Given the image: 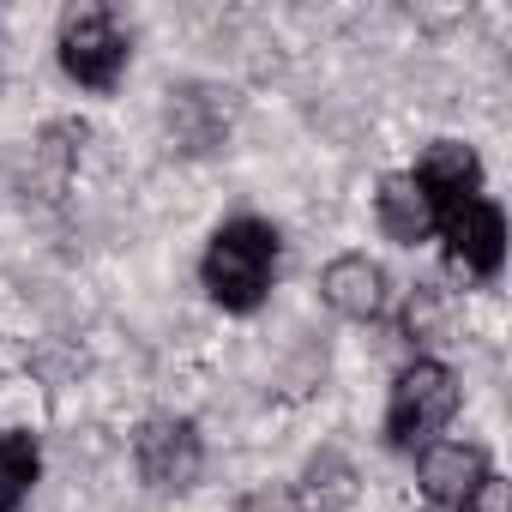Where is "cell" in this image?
<instances>
[{"instance_id":"cell-9","label":"cell","mask_w":512,"mask_h":512,"mask_svg":"<svg viewBox=\"0 0 512 512\" xmlns=\"http://www.w3.org/2000/svg\"><path fill=\"white\" fill-rule=\"evenodd\" d=\"M374 217H380V229H386L398 247L434 241V211H428L422 187L410 181V169H392V175H380V193H374Z\"/></svg>"},{"instance_id":"cell-6","label":"cell","mask_w":512,"mask_h":512,"mask_svg":"<svg viewBox=\"0 0 512 512\" xmlns=\"http://www.w3.org/2000/svg\"><path fill=\"white\" fill-rule=\"evenodd\" d=\"M488 476H494V458H488V446H476V440H428V446L416 452V488H422L428 506L464 512Z\"/></svg>"},{"instance_id":"cell-4","label":"cell","mask_w":512,"mask_h":512,"mask_svg":"<svg viewBox=\"0 0 512 512\" xmlns=\"http://www.w3.org/2000/svg\"><path fill=\"white\" fill-rule=\"evenodd\" d=\"M133 470L157 494H187L205 470V440L193 416H145L133 434Z\"/></svg>"},{"instance_id":"cell-12","label":"cell","mask_w":512,"mask_h":512,"mask_svg":"<svg viewBox=\"0 0 512 512\" xmlns=\"http://www.w3.org/2000/svg\"><path fill=\"white\" fill-rule=\"evenodd\" d=\"M235 512H302V506H296V494H284V488H266V494H247Z\"/></svg>"},{"instance_id":"cell-1","label":"cell","mask_w":512,"mask_h":512,"mask_svg":"<svg viewBox=\"0 0 512 512\" xmlns=\"http://www.w3.org/2000/svg\"><path fill=\"white\" fill-rule=\"evenodd\" d=\"M278 266H284V235H278V223L241 211V217H223L211 229V241L199 253V284H205V296L223 314H253V308L272 296Z\"/></svg>"},{"instance_id":"cell-2","label":"cell","mask_w":512,"mask_h":512,"mask_svg":"<svg viewBox=\"0 0 512 512\" xmlns=\"http://www.w3.org/2000/svg\"><path fill=\"white\" fill-rule=\"evenodd\" d=\"M464 404V386L446 362L434 356H416L392 374V392H386V446L398 452H422L428 440H440L452 428Z\"/></svg>"},{"instance_id":"cell-8","label":"cell","mask_w":512,"mask_h":512,"mask_svg":"<svg viewBox=\"0 0 512 512\" xmlns=\"http://www.w3.org/2000/svg\"><path fill=\"white\" fill-rule=\"evenodd\" d=\"M320 296L344 320H380L386 302H392V278H386L380 260H368V253H338L326 266V278H320Z\"/></svg>"},{"instance_id":"cell-3","label":"cell","mask_w":512,"mask_h":512,"mask_svg":"<svg viewBox=\"0 0 512 512\" xmlns=\"http://www.w3.org/2000/svg\"><path fill=\"white\" fill-rule=\"evenodd\" d=\"M55 61L73 85L85 91H115L127 61H133V31L121 25L115 7H73L61 13V31H55Z\"/></svg>"},{"instance_id":"cell-5","label":"cell","mask_w":512,"mask_h":512,"mask_svg":"<svg viewBox=\"0 0 512 512\" xmlns=\"http://www.w3.org/2000/svg\"><path fill=\"white\" fill-rule=\"evenodd\" d=\"M434 241L446 247L452 272L488 284V278H500V260H506V217L488 193H476V199H458L452 211L434 217Z\"/></svg>"},{"instance_id":"cell-11","label":"cell","mask_w":512,"mask_h":512,"mask_svg":"<svg viewBox=\"0 0 512 512\" xmlns=\"http://www.w3.org/2000/svg\"><path fill=\"white\" fill-rule=\"evenodd\" d=\"M464 512H512V488H506V476L494 470V476H488V482L476 488V500H470Z\"/></svg>"},{"instance_id":"cell-7","label":"cell","mask_w":512,"mask_h":512,"mask_svg":"<svg viewBox=\"0 0 512 512\" xmlns=\"http://www.w3.org/2000/svg\"><path fill=\"white\" fill-rule=\"evenodd\" d=\"M410 181L422 187L428 211L440 217V211H452L458 199H476L488 175H482V157H476L464 139H434V145L410 163Z\"/></svg>"},{"instance_id":"cell-10","label":"cell","mask_w":512,"mask_h":512,"mask_svg":"<svg viewBox=\"0 0 512 512\" xmlns=\"http://www.w3.org/2000/svg\"><path fill=\"white\" fill-rule=\"evenodd\" d=\"M43 476V446L31 428H0V512H19Z\"/></svg>"}]
</instances>
